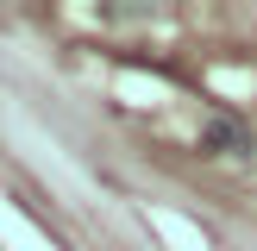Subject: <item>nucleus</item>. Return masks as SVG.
<instances>
[{
  "label": "nucleus",
  "mask_w": 257,
  "mask_h": 251,
  "mask_svg": "<svg viewBox=\"0 0 257 251\" xmlns=\"http://www.w3.org/2000/svg\"><path fill=\"white\" fill-rule=\"evenodd\" d=\"M207 151H226V157H251V132L238 119H213L207 126Z\"/></svg>",
  "instance_id": "f257e3e1"
}]
</instances>
